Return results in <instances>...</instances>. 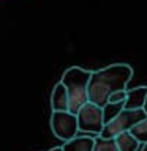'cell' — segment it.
<instances>
[{"label":"cell","mask_w":147,"mask_h":151,"mask_svg":"<svg viewBox=\"0 0 147 151\" xmlns=\"http://www.w3.org/2000/svg\"><path fill=\"white\" fill-rule=\"evenodd\" d=\"M133 76V68L125 63L109 65L103 69L93 71L89 80V102L103 107L108 104L109 96L119 90H127V85Z\"/></svg>","instance_id":"obj_1"},{"label":"cell","mask_w":147,"mask_h":151,"mask_svg":"<svg viewBox=\"0 0 147 151\" xmlns=\"http://www.w3.org/2000/svg\"><path fill=\"white\" fill-rule=\"evenodd\" d=\"M90 71L82 69L79 66H71L63 73L60 82L65 85L68 91V112L78 113V110L89 101V80H90Z\"/></svg>","instance_id":"obj_2"},{"label":"cell","mask_w":147,"mask_h":151,"mask_svg":"<svg viewBox=\"0 0 147 151\" xmlns=\"http://www.w3.org/2000/svg\"><path fill=\"white\" fill-rule=\"evenodd\" d=\"M147 116V113L142 110V109H136V110H128V109H123V110L119 113L117 116H114L111 121L104 123L103 131L100 137L103 139H114L116 135L122 134L125 131H131L139 121H142Z\"/></svg>","instance_id":"obj_3"},{"label":"cell","mask_w":147,"mask_h":151,"mask_svg":"<svg viewBox=\"0 0 147 151\" xmlns=\"http://www.w3.org/2000/svg\"><path fill=\"white\" fill-rule=\"evenodd\" d=\"M78 118V129L87 134H93L95 137L101 134L104 126L103 118V107L97 106L93 102H85L76 113Z\"/></svg>","instance_id":"obj_4"},{"label":"cell","mask_w":147,"mask_h":151,"mask_svg":"<svg viewBox=\"0 0 147 151\" xmlns=\"http://www.w3.org/2000/svg\"><path fill=\"white\" fill-rule=\"evenodd\" d=\"M51 129L54 135L60 140H70L78 135V118L71 112H52L51 115Z\"/></svg>","instance_id":"obj_5"},{"label":"cell","mask_w":147,"mask_h":151,"mask_svg":"<svg viewBox=\"0 0 147 151\" xmlns=\"http://www.w3.org/2000/svg\"><path fill=\"white\" fill-rule=\"evenodd\" d=\"M95 137L93 135H81L66 140L62 145V151H93Z\"/></svg>","instance_id":"obj_6"},{"label":"cell","mask_w":147,"mask_h":151,"mask_svg":"<svg viewBox=\"0 0 147 151\" xmlns=\"http://www.w3.org/2000/svg\"><path fill=\"white\" fill-rule=\"evenodd\" d=\"M51 107L52 112H66L68 110V91L65 85L59 82L52 90L51 94Z\"/></svg>","instance_id":"obj_7"},{"label":"cell","mask_w":147,"mask_h":151,"mask_svg":"<svg viewBox=\"0 0 147 151\" xmlns=\"http://www.w3.org/2000/svg\"><path fill=\"white\" fill-rule=\"evenodd\" d=\"M146 96H147V87H138V88L127 90V99H125L123 109H128V110L142 109Z\"/></svg>","instance_id":"obj_8"},{"label":"cell","mask_w":147,"mask_h":151,"mask_svg":"<svg viewBox=\"0 0 147 151\" xmlns=\"http://www.w3.org/2000/svg\"><path fill=\"white\" fill-rule=\"evenodd\" d=\"M119 151H138L141 148V142L131 134L130 131H125L122 134L114 137Z\"/></svg>","instance_id":"obj_9"},{"label":"cell","mask_w":147,"mask_h":151,"mask_svg":"<svg viewBox=\"0 0 147 151\" xmlns=\"http://www.w3.org/2000/svg\"><path fill=\"white\" fill-rule=\"evenodd\" d=\"M123 106H125V101H123V102H108L106 106H103V118H104V123L111 121L114 116H117L119 113L123 110Z\"/></svg>","instance_id":"obj_10"},{"label":"cell","mask_w":147,"mask_h":151,"mask_svg":"<svg viewBox=\"0 0 147 151\" xmlns=\"http://www.w3.org/2000/svg\"><path fill=\"white\" fill-rule=\"evenodd\" d=\"M93 151H119V148L114 139H103V137L97 135L95 137Z\"/></svg>","instance_id":"obj_11"},{"label":"cell","mask_w":147,"mask_h":151,"mask_svg":"<svg viewBox=\"0 0 147 151\" xmlns=\"http://www.w3.org/2000/svg\"><path fill=\"white\" fill-rule=\"evenodd\" d=\"M130 132L141 142V143H147V116L142 121L138 123V124L133 127Z\"/></svg>","instance_id":"obj_12"},{"label":"cell","mask_w":147,"mask_h":151,"mask_svg":"<svg viewBox=\"0 0 147 151\" xmlns=\"http://www.w3.org/2000/svg\"><path fill=\"white\" fill-rule=\"evenodd\" d=\"M125 99H127V90H119V91H114L109 96L108 102H123Z\"/></svg>","instance_id":"obj_13"},{"label":"cell","mask_w":147,"mask_h":151,"mask_svg":"<svg viewBox=\"0 0 147 151\" xmlns=\"http://www.w3.org/2000/svg\"><path fill=\"white\" fill-rule=\"evenodd\" d=\"M142 110L147 113V96H146V101H144V106H142Z\"/></svg>","instance_id":"obj_14"},{"label":"cell","mask_w":147,"mask_h":151,"mask_svg":"<svg viewBox=\"0 0 147 151\" xmlns=\"http://www.w3.org/2000/svg\"><path fill=\"white\" fill-rule=\"evenodd\" d=\"M141 151H147V143H142L141 145Z\"/></svg>","instance_id":"obj_15"},{"label":"cell","mask_w":147,"mask_h":151,"mask_svg":"<svg viewBox=\"0 0 147 151\" xmlns=\"http://www.w3.org/2000/svg\"><path fill=\"white\" fill-rule=\"evenodd\" d=\"M49 151H62V146H57V148H52V150H49Z\"/></svg>","instance_id":"obj_16"},{"label":"cell","mask_w":147,"mask_h":151,"mask_svg":"<svg viewBox=\"0 0 147 151\" xmlns=\"http://www.w3.org/2000/svg\"><path fill=\"white\" fill-rule=\"evenodd\" d=\"M141 145H142V143H141ZM138 151H141V148H139V150H138Z\"/></svg>","instance_id":"obj_17"}]
</instances>
